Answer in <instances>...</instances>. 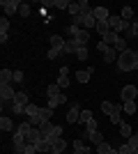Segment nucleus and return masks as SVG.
<instances>
[{
	"label": "nucleus",
	"mask_w": 138,
	"mask_h": 154,
	"mask_svg": "<svg viewBox=\"0 0 138 154\" xmlns=\"http://www.w3.org/2000/svg\"><path fill=\"white\" fill-rule=\"evenodd\" d=\"M133 64H136V51L127 48L118 55V69L120 71H133Z\"/></svg>",
	"instance_id": "1"
},
{
	"label": "nucleus",
	"mask_w": 138,
	"mask_h": 154,
	"mask_svg": "<svg viewBox=\"0 0 138 154\" xmlns=\"http://www.w3.org/2000/svg\"><path fill=\"white\" fill-rule=\"evenodd\" d=\"M108 26H111V30H113V32H122V30H127V28H129V23H127L122 16H115V14H111V19H108Z\"/></svg>",
	"instance_id": "2"
},
{
	"label": "nucleus",
	"mask_w": 138,
	"mask_h": 154,
	"mask_svg": "<svg viewBox=\"0 0 138 154\" xmlns=\"http://www.w3.org/2000/svg\"><path fill=\"white\" fill-rule=\"evenodd\" d=\"M136 97H138V88H136V85H124V88H122V92H120L122 103H124V101H133Z\"/></svg>",
	"instance_id": "3"
},
{
	"label": "nucleus",
	"mask_w": 138,
	"mask_h": 154,
	"mask_svg": "<svg viewBox=\"0 0 138 154\" xmlns=\"http://www.w3.org/2000/svg\"><path fill=\"white\" fill-rule=\"evenodd\" d=\"M0 7H2V9H5V14L9 16V14H16V12L21 9V2H19V0H2V2H0Z\"/></svg>",
	"instance_id": "4"
},
{
	"label": "nucleus",
	"mask_w": 138,
	"mask_h": 154,
	"mask_svg": "<svg viewBox=\"0 0 138 154\" xmlns=\"http://www.w3.org/2000/svg\"><path fill=\"white\" fill-rule=\"evenodd\" d=\"M101 42H104V44H108L111 48H118V44L122 42V37H120L118 32H113V30H111L108 35H104V37H101Z\"/></svg>",
	"instance_id": "5"
},
{
	"label": "nucleus",
	"mask_w": 138,
	"mask_h": 154,
	"mask_svg": "<svg viewBox=\"0 0 138 154\" xmlns=\"http://www.w3.org/2000/svg\"><path fill=\"white\" fill-rule=\"evenodd\" d=\"M81 120V110H78V103H72V108H69V113H67V122L69 124H76Z\"/></svg>",
	"instance_id": "6"
},
{
	"label": "nucleus",
	"mask_w": 138,
	"mask_h": 154,
	"mask_svg": "<svg viewBox=\"0 0 138 154\" xmlns=\"http://www.w3.org/2000/svg\"><path fill=\"white\" fill-rule=\"evenodd\" d=\"M92 14H94V19H97V21H108V19H111L108 7H94V9H92Z\"/></svg>",
	"instance_id": "7"
},
{
	"label": "nucleus",
	"mask_w": 138,
	"mask_h": 154,
	"mask_svg": "<svg viewBox=\"0 0 138 154\" xmlns=\"http://www.w3.org/2000/svg\"><path fill=\"white\" fill-rule=\"evenodd\" d=\"M81 26H85V28H97V19H94V14H92V12L81 14Z\"/></svg>",
	"instance_id": "8"
},
{
	"label": "nucleus",
	"mask_w": 138,
	"mask_h": 154,
	"mask_svg": "<svg viewBox=\"0 0 138 154\" xmlns=\"http://www.w3.org/2000/svg\"><path fill=\"white\" fill-rule=\"evenodd\" d=\"M14 103L16 106H21V108H28V103H30V97H28V92H16V99H14Z\"/></svg>",
	"instance_id": "9"
},
{
	"label": "nucleus",
	"mask_w": 138,
	"mask_h": 154,
	"mask_svg": "<svg viewBox=\"0 0 138 154\" xmlns=\"http://www.w3.org/2000/svg\"><path fill=\"white\" fill-rule=\"evenodd\" d=\"M44 138L53 145L55 140H60V138H62V127H58V124H55V127H53V131H51L48 136H44ZM51 149H53V147H51Z\"/></svg>",
	"instance_id": "10"
},
{
	"label": "nucleus",
	"mask_w": 138,
	"mask_h": 154,
	"mask_svg": "<svg viewBox=\"0 0 138 154\" xmlns=\"http://www.w3.org/2000/svg\"><path fill=\"white\" fill-rule=\"evenodd\" d=\"M78 42H76V39H67V42H65V48H62V53H74V55H76V51H78Z\"/></svg>",
	"instance_id": "11"
},
{
	"label": "nucleus",
	"mask_w": 138,
	"mask_h": 154,
	"mask_svg": "<svg viewBox=\"0 0 138 154\" xmlns=\"http://www.w3.org/2000/svg\"><path fill=\"white\" fill-rule=\"evenodd\" d=\"M30 131H32V124H30V122H21L19 127L14 129V134H19V136H26V138L30 136Z\"/></svg>",
	"instance_id": "12"
},
{
	"label": "nucleus",
	"mask_w": 138,
	"mask_h": 154,
	"mask_svg": "<svg viewBox=\"0 0 138 154\" xmlns=\"http://www.w3.org/2000/svg\"><path fill=\"white\" fill-rule=\"evenodd\" d=\"M0 83L12 85V83H14V71H12V69H2V71H0Z\"/></svg>",
	"instance_id": "13"
},
{
	"label": "nucleus",
	"mask_w": 138,
	"mask_h": 154,
	"mask_svg": "<svg viewBox=\"0 0 138 154\" xmlns=\"http://www.w3.org/2000/svg\"><path fill=\"white\" fill-rule=\"evenodd\" d=\"M92 67L90 69H81V71H76V81H78V83H87V81H90V76H92Z\"/></svg>",
	"instance_id": "14"
},
{
	"label": "nucleus",
	"mask_w": 138,
	"mask_h": 154,
	"mask_svg": "<svg viewBox=\"0 0 138 154\" xmlns=\"http://www.w3.org/2000/svg\"><path fill=\"white\" fill-rule=\"evenodd\" d=\"M74 39H76L81 46H87V42H90V30H78Z\"/></svg>",
	"instance_id": "15"
},
{
	"label": "nucleus",
	"mask_w": 138,
	"mask_h": 154,
	"mask_svg": "<svg viewBox=\"0 0 138 154\" xmlns=\"http://www.w3.org/2000/svg\"><path fill=\"white\" fill-rule=\"evenodd\" d=\"M120 136H122L124 140H129V138L133 136V131H131V124H129V122H122V124H120Z\"/></svg>",
	"instance_id": "16"
},
{
	"label": "nucleus",
	"mask_w": 138,
	"mask_h": 154,
	"mask_svg": "<svg viewBox=\"0 0 138 154\" xmlns=\"http://www.w3.org/2000/svg\"><path fill=\"white\" fill-rule=\"evenodd\" d=\"M87 140L92 143V145H101V143H104V136L99 134V131H87Z\"/></svg>",
	"instance_id": "17"
},
{
	"label": "nucleus",
	"mask_w": 138,
	"mask_h": 154,
	"mask_svg": "<svg viewBox=\"0 0 138 154\" xmlns=\"http://www.w3.org/2000/svg\"><path fill=\"white\" fill-rule=\"evenodd\" d=\"M127 39H138V21H131L127 28Z\"/></svg>",
	"instance_id": "18"
},
{
	"label": "nucleus",
	"mask_w": 138,
	"mask_h": 154,
	"mask_svg": "<svg viewBox=\"0 0 138 154\" xmlns=\"http://www.w3.org/2000/svg\"><path fill=\"white\" fill-rule=\"evenodd\" d=\"M48 42H51V48H60V51L65 48V39L60 37V35H51V39H48Z\"/></svg>",
	"instance_id": "19"
},
{
	"label": "nucleus",
	"mask_w": 138,
	"mask_h": 154,
	"mask_svg": "<svg viewBox=\"0 0 138 154\" xmlns=\"http://www.w3.org/2000/svg\"><path fill=\"white\" fill-rule=\"evenodd\" d=\"M0 129H2V131H12V129H16V127H14V122H12V117H7V115H2V117H0Z\"/></svg>",
	"instance_id": "20"
},
{
	"label": "nucleus",
	"mask_w": 138,
	"mask_h": 154,
	"mask_svg": "<svg viewBox=\"0 0 138 154\" xmlns=\"http://www.w3.org/2000/svg\"><path fill=\"white\" fill-rule=\"evenodd\" d=\"M74 149H76V152H78V154H90V152H92V149L87 147L85 143H83V140H78V138L74 140Z\"/></svg>",
	"instance_id": "21"
},
{
	"label": "nucleus",
	"mask_w": 138,
	"mask_h": 154,
	"mask_svg": "<svg viewBox=\"0 0 138 154\" xmlns=\"http://www.w3.org/2000/svg\"><path fill=\"white\" fill-rule=\"evenodd\" d=\"M65 101H67V97H65V94H60V97H53V99H48V108H53V110H55L58 106H62Z\"/></svg>",
	"instance_id": "22"
},
{
	"label": "nucleus",
	"mask_w": 138,
	"mask_h": 154,
	"mask_svg": "<svg viewBox=\"0 0 138 154\" xmlns=\"http://www.w3.org/2000/svg\"><path fill=\"white\" fill-rule=\"evenodd\" d=\"M51 117H53V108L44 106V108L39 110V120H41V122H51Z\"/></svg>",
	"instance_id": "23"
},
{
	"label": "nucleus",
	"mask_w": 138,
	"mask_h": 154,
	"mask_svg": "<svg viewBox=\"0 0 138 154\" xmlns=\"http://www.w3.org/2000/svg\"><path fill=\"white\" fill-rule=\"evenodd\" d=\"M39 106H37V103H28V108H26V115H28V120H30V117H37L39 115Z\"/></svg>",
	"instance_id": "24"
},
{
	"label": "nucleus",
	"mask_w": 138,
	"mask_h": 154,
	"mask_svg": "<svg viewBox=\"0 0 138 154\" xmlns=\"http://www.w3.org/2000/svg\"><path fill=\"white\" fill-rule=\"evenodd\" d=\"M97 32L104 37V35H108L111 32V26H108V21H97Z\"/></svg>",
	"instance_id": "25"
},
{
	"label": "nucleus",
	"mask_w": 138,
	"mask_h": 154,
	"mask_svg": "<svg viewBox=\"0 0 138 154\" xmlns=\"http://www.w3.org/2000/svg\"><path fill=\"white\" fill-rule=\"evenodd\" d=\"M51 147H53V152H60V154H62V152L67 149V140H65V138H60V140H55V143H53Z\"/></svg>",
	"instance_id": "26"
},
{
	"label": "nucleus",
	"mask_w": 138,
	"mask_h": 154,
	"mask_svg": "<svg viewBox=\"0 0 138 154\" xmlns=\"http://www.w3.org/2000/svg\"><path fill=\"white\" fill-rule=\"evenodd\" d=\"M46 94H48V99H53V97H60V85L58 83H53L46 88Z\"/></svg>",
	"instance_id": "27"
},
{
	"label": "nucleus",
	"mask_w": 138,
	"mask_h": 154,
	"mask_svg": "<svg viewBox=\"0 0 138 154\" xmlns=\"http://www.w3.org/2000/svg\"><path fill=\"white\" fill-rule=\"evenodd\" d=\"M122 108H124V113L133 115V113L138 110V106H136V101H124V103H122Z\"/></svg>",
	"instance_id": "28"
},
{
	"label": "nucleus",
	"mask_w": 138,
	"mask_h": 154,
	"mask_svg": "<svg viewBox=\"0 0 138 154\" xmlns=\"http://www.w3.org/2000/svg\"><path fill=\"white\" fill-rule=\"evenodd\" d=\"M37 149H39V152H44V154H48V152H51V143L46 140V138H41V140L37 143Z\"/></svg>",
	"instance_id": "29"
},
{
	"label": "nucleus",
	"mask_w": 138,
	"mask_h": 154,
	"mask_svg": "<svg viewBox=\"0 0 138 154\" xmlns=\"http://www.w3.org/2000/svg\"><path fill=\"white\" fill-rule=\"evenodd\" d=\"M53 127H55L53 122H41V124H39V131H41V136H48V134L53 131Z\"/></svg>",
	"instance_id": "30"
},
{
	"label": "nucleus",
	"mask_w": 138,
	"mask_h": 154,
	"mask_svg": "<svg viewBox=\"0 0 138 154\" xmlns=\"http://www.w3.org/2000/svg\"><path fill=\"white\" fill-rule=\"evenodd\" d=\"M87 55H90V51H87V46H78V51H76V58L85 62V60H87Z\"/></svg>",
	"instance_id": "31"
},
{
	"label": "nucleus",
	"mask_w": 138,
	"mask_h": 154,
	"mask_svg": "<svg viewBox=\"0 0 138 154\" xmlns=\"http://www.w3.org/2000/svg\"><path fill=\"white\" fill-rule=\"evenodd\" d=\"M118 154H138V152H136V149H131L127 143H122V145L118 147Z\"/></svg>",
	"instance_id": "32"
},
{
	"label": "nucleus",
	"mask_w": 138,
	"mask_h": 154,
	"mask_svg": "<svg viewBox=\"0 0 138 154\" xmlns=\"http://www.w3.org/2000/svg\"><path fill=\"white\" fill-rule=\"evenodd\" d=\"M124 21H129V19H133V7H122V14H120Z\"/></svg>",
	"instance_id": "33"
},
{
	"label": "nucleus",
	"mask_w": 138,
	"mask_h": 154,
	"mask_svg": "<svg viewBox=\"0 0 138 154\" xmlns=\"http://www.w3.org/2000/svg\"><path fill=\"white\" fill-rule=\"evenodd\" d=\"M104 62H118V60H115V48H108V51L104 53Z\"/></svg>",
	"instance_id": "34"
},
{
	"label": "nucleus",
	"mask_w": 138,
	"mask_h": 154,
	"mask_svg": "<svg viewBox=\"0 0 138 154\" xmlns=\"http://www.w3.org/2000/svg\"><path fill=\"white\" fill-rule=\"evenodd\" d=\"M90 120H92V113H90V110H81V120H78V122L81 124H87Z\"/></svg>",
	"instance_id": "35"
},
{
	"label": "nucleus",
	"mask_w": 138,
	"mask_h": 154,
	"mask_svg": "<svg viewBox=\"0 0 138 154\" xmlns=\"http://www.w3.org/2000/svg\"><path fill=\"white\" fill-rule=\"evenodd\" d=\"M127 145H129V147H131V149H136V152H138V134H133L131 138L127 140Z\"/></svg>",
	"instance_id": "36"
},
{
	"label": "nucleus",
	"mask_w": 138,
	"mask_h": 154,
	"mask_svg": "<svg viewBox=\"0 0 138 154\" xmlns=\"http://www.w3.org/2000/svg\"><path fill=\"white\" fill-rule=\"evenodd\" d=\"M7 30H9V21L2 16V19H0V35H7Z\"/></svg>",
	"instance_id": "37"
},
{
	"label": "nucleus",
	"mask_w": 138,
	"mask_h": 154,
	"mask_svg": "<svg viewBox=\"0 0 138 154\" xmlns=\"http://www.w3.org/2000/svg\"><path fill=\"white\" fill-rule=\"evenodd\" d=\"M58 55H62V51H60V48H48V53H46V58H48V60H55Z\"/></svg>",
	"instance_id": "38"
},
{
	"label": "nucleus",
	"mask_w": 138,
	"mask_h": 154,
	"mask_svg": "<svg viewBox=\"0 0 138 154\" xmlns=\"http://www.w3.org/2000/svg\"><path fill=\"white\" fill-rule=\"evenodd\" d=\"M69 14H74V16H81V5H78V2H72V5H69Z\"/></svg>",
	"instance_id": "39"
},
{
	"label": "nucleus",
	"mask_w": 138,
	"mask_h": 154,
	"mask_svg": "<svg viewBox=\"0 0 138 154\" xmlns=\"http://www.w3.org/2000/svg\"><path fill=\"white\" fill-rule=\"evenodd\" d=\"M78 5H81V14H87V12H92V7H90V2H87V0H81Z\"/></svg>",
	"instance_id": "40"
},
{
	"label": "nucleus",
	"mask_w": 138,
	"mask_h": 154,
	"mask_svg": "<svg viewBox=\"0 0 138 154\" xmlns=\"http://www.w3.org/2000/svg\"><path fill=\"white\" fill-rule=\"evenodd\" d=\"M69 5H72L69 0H55V7H58V9H69Z\"/></svg>",
	"instance_id": "41"
},
{
	"label": "nucleus",
	"mask_w": 138,
	"mask_h": 154,
	"mask_svg": "<svg viewBox=\"0 0 138 154\" xmlns=\"http://www.w3.org/2000/svg\"><path fill=\"white\" fill-rule=\"evenodd\" d=\"M69 83H72V81H69L67 76H58V85L60 88H69Z\"/></svg>",
	"instance_id": "42"
},
{
	"label": "nucleus",
	"mask_w": 138,
	"mask_h": 154,
	"mask_svg": "<svg viewBox=\"0 0 138 154\" xmlns=\"http://www.w3.org/2000/svg\"><path fill=\"white\" fill-rule=\"evenodd\" d=\"M19 14L26 19V16H30V5H21V9H19Z\"/></svg>",
	"instance_id": "43"
},
{
	"label": "nucleus",
	"mask_w": 138,
	"mask_h": 154,
	"mask_svg": "<svg viewBox=\"0 0 138 154\" xmlns=\"http://www.w3.org/2000/svg\"><path fill=\"white\" fill-rule=\"evenodd\" d=\"M85 127H87V131H99V129H97V120H94V117H92V120L85 124Z\"/></svg>",
	"instance_id": "44"
},
{
	"label": "nucleus",
	"mask_w": 138,
	"mask_h": 154,
	"mask_svg": "<svg viewBox=\"0 0 138 154\" xmlns=\"http://www.w3.org/2000/svg\"><path fill=\"white\" fill-rule=\"evenodd\" d=\"M14 83H23V71H14Z\"/></svg>",
	"instance_id": "45"
},
{
	"label": "nucleus",
	"mask_w": 138,
	"mask_h": 154,
	"mask_svg": "<svg viewBox=\"0 0 138 154\" xmlns=\"http://www.w3.org/2000/svg\"><path fill=\"white\" fill-rule=\"evenodd\" d=\"M97 48H99L101 53H106L108 48H111V46H108V44H104V42H99V44H97Z\"/></svg>",
	"instance_id": "46"
},
{
	"label": "nucleus",
	"mask_w": 138,
	"mask_h": 154,
	"mask_svg": "<svg viewBox=\"0 0 138 154\" xmlns=\"http://www.w3.org/2000/svg\"><path fill=\"white\" fill-rule=\"evenodd\" d=\"M41 7H55V0H41Z\"/></svg>",
	"instance_id": "47"
},
{
	"label": "nucleus",
	"mask_w": 138,
	"mask_h": 154,
	"mask_svg": "<svg viewBox=\"0 0 138 154\" xmlns=\"http://www.w3.org/2000/svg\"><path fill=\"white\" fill-rule=\"evenodd\" d=\"M67 74H69V67H67V64H62V67H60V76H67Z\"/></svg>",
	"instance_id": "48"
},
{
	"label": "nucleus",
	"mask_w": 138,
	"mask_h": 154,
	"mask_svg": "<svg viewBox=\"0 0 138 154\" xmlns=\"http://www.w3.org/2000/svg\"><path fill=\"white\" fill-rule=\"evenodd\" d=\"M133 69L138 71V51H136V64H133Z\"/></svg>",
	"instance_id": "49"
}]
</instances>
